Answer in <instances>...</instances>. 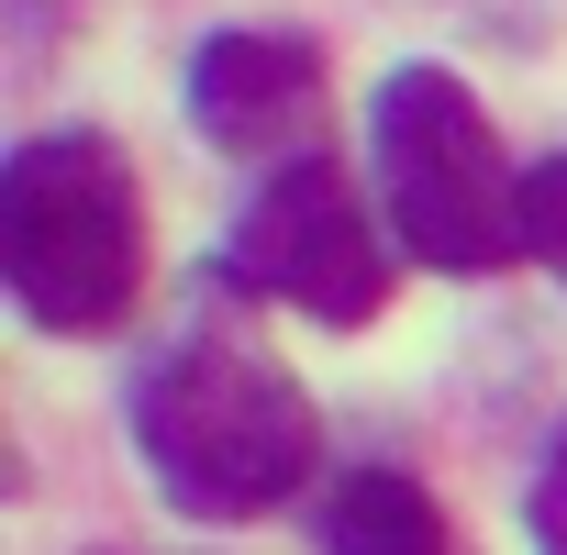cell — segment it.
Instances as JSON below:
<instances>
[{
	"label": "cell",
	"mask_w": 567,
	"mask_h": 555,
	"mask_svg": "<svg viewBox=\"0 0 567 555\" xmlns=\"http://www.w3.org/2000/svg\"><path fill=\"white\" fill-rule=\"evenodd\" d=\"M223 278H234V290H256V301H290V312L334 323V334L379 323V301H390L379 222H368L357 178H346L323 145L256 178V200H245L234 233H223Z\"/></svg>",
	"instance_id": "obj_4"
},
{
	"label": "cell",
	"mask_w": 567,
	"mask_h": 555,
	"mask_svg": "<svg viewBox=\"0 0 567 555\" xmlns=\"http://www.w3.org/2000/svg\"><path fill=\"white\" fill-rule=\"evenodd\" d=\"M523 255H545L567 278V156H534L523 167Z\"/></svg>",
	"instance_id": "obj_7"
},
{
	"label": "cell",
	"mask_w": 567,
	"mask_h": 555,
	"mask_svg": "<svg viewBox=\"0 0 567 555\" xmlns=\"http://www.w3.org/2000/svg\"><path fill=\"white\" fill-rule=\"evenodd\" d=\"M0 278L34 334H112L145 290V200L123 145L34 134L0 167Z\"/></svg>",
	"instance_id": "obj_2"
},
{
	"label": "cell",
	"mask_w": 567,
	"mask_h": 555,
	"mask_svg": "<svg viewBox=\"0 0 567 555\" xmlns=\"http://www.w3.org/2000/svg\"><path fill=\"white\" fill-rule=\"evenodd\" d=\"M312 444L323 433H312L301 378L278 356H256V345L178 334L134 378V455H145V478L189 522H256V511H278L312 478Z\"/></svg>",
	"instance_id": "obj_1"
},
{
	"label": "cell",
	"mask_w": 567,
	"mask_h": 555,
	"mask_svg": "<svg viewBox=\"0 0 567 555\" xmlns=\"http://www.w3.org/2000/svg\"><path fill=\"white\" fill-rule=\"evenodd\" d=\"M189 123L223 145V156H312V123H323V45L312 34H212L189 56Z\"/></svg>",
	"instance_id": "obj_5"
},
{
	"label": "cell",
	"mask_w": 567,
	"mask_h": 555,
	"mask_svg": "<svg viewBox=\"0 0 567 555\" xmlns=\"http://www.w3.org/2000/svg\"><path fill=\"white\" fill-rule=\"evenodd\" d=\"M323 555H445V511L401 467H357L323 500Z\"/></svg>",
	"instance_id": "obj_6"
},
{
	"label": "cell",
	"mask_w": 567,
	"mask_h": 555,
	"mask_svg": "<svg viewBox=\"0 0 567 555\" xmlns=\"http://www.w3.org/2000/svg\"><path fill=\"white\" fill-rule=\"evenodd\" d=\"M534 555H567V433L534 467Z\"/></svg>",
	"instance_id": "obj_8"
},
{
	"label": "cell",
	"mask_w": 567,
	"mask_h": 555,
	"mask_svg": "<svg viewBox=\"0 0 567 555\" xmlns=\"http://www.w3.org/2000/svg\"><path fill=\"white\" fill-rule=\"evenodd\" d=\"M368 167L412 266L501 278L523 255V167L501 156L478 90L456 67H390L368 101Z\"/></svg>",
	"instance_id": "obj_3"
}]
</instances>
